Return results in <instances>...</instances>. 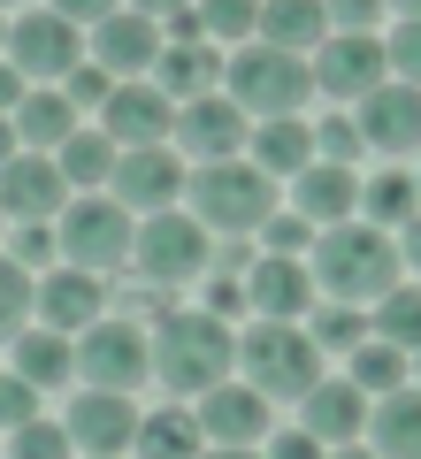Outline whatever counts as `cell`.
<instances>
[{"label":"cell","mask_w":421,"mask_h":459,"mask_svg":"<svg viewBox=\"0 0 421 459\" xmlns=\"http://www.w3.org/2000/svg\"><path fill=\"white\" fill-rule=\"evenodd\" d=\"M153 54H162V23L138 16V8H108V16L92 23V62L108 69V77L153 69Z\"/></svg>","instance_id":"44dd1931"},{"label":"cell","mask_w":421,"mask_h":459,"mask_svg":"<svg viewBox=\"0 0 421 459\" xmlns=\"http://www.w3.org/2000/svg\"><path fill=\"white\" fill-rule=\"evenodd\" d=\"M353 123H360V138H368L375 153H414L421 146V84H399V77H383L368 100H353Z\"/></svg>","instance_id":"2e32d148"},{"label":"cell","mask_w":421,"mask_h":459,"mask_svg":"<svg viewBox=\"0 0 421 459\" xmlns=\"http://www.w3.org/2000/svg\"><path fill=\"white\" fill-rule=\"evenodd\" d=\"M192 16L199 31L223 47V39H253V16H260V0H192Z\"/></svg>","instance_id":"e575fe53"},{"label":"cell","mask_w":421,"mask_h":459,"mask_svg":"<svg viewBox=\"0 0 421 459\" xmlns=\"http://www.w3.org/2000/svg\"><path fill=\"white\" fill-rule=\"evenodd\" d=\"M199 421L184 406H162V413H138V437H130V452L138 459H199Z\"/></svg>","instance_id":"f546056e"},{"label":"cell","mask_w":421,"mask_h":459,"mask_svg":"<svg viewBox=\"0 0 421 459\" xmlns=\"http://www.w3.org/2000/svg\"><path fill=\"white\" fill-rule=\"evenodd\" d=\"M115 153H123V146H115L108 131H69L62 146H54V169H62L69 192H100V184L115 177Z\"/></svg>","instance_id":"f1b7e54d"},{"label":"cell","mask_w":421,"mask_h":459,"mask_svg":"<svg viewBox=\"0 0 421 459\" xmlns=\"http://www.w3.org/2000/svg\"><path fill=\"white\" fill-rule=\"evenodd\" d=\"M8 123H16V146L54 153L69 131H77V108H69V92H62V84H23V100L8 108Z\"/></svg>","instance_id":"603a6c76"},{"label":"cell","mask_w":421,"mask_h":459,"mask_svg":"<svg viewBox=\"0 0 421 459\" xmlns=\"http://www.w3.org/2000/svg\"><path fill=\"white\" fill-rule=\"evenodd\" d=\"M345 360H353V368H345V376H353V383H360V391H368V398H383V391H399V383H406V352H399V344H383V337L353 344Z\"/></svg>","instance_id":"d6a6232c"},{"label":"cell","mask_w":421,"mask_h":459,"mask_svg":"<svg viewBox=\"0 0 421 459\" xmlns=\"http://www.w3.org/2000/svg\"><path fill=\"white\" fill-rule=\"evenodd\" d=\"M207 238H215V230L192 222L184 207H153L146 222H138V238H130V268H138L153 291H177V283L207 276V261H215Z\"/></svg>","instance_id":"5b68a950"},{"label":"cell","mask_w":421,"mask_h":459,"mask_svg":"<svg viewBox=\"0 0 421 459\" xmlns=\"http://www.w3.org/2000/svg\"><path fill=\"white\" fill-rule=\"evenodd\" d=\"M238 368H245V383H253L260 398H307V383L322 376V344L307 337L299 322H253L238 337Z\"/></svg>","instance_id":"277c9868"},{"label":"cell","mask_w":421,"mask_h":459,"mask_svg":"<svg viewBox=\"0 0 421 459\" xmlns=\"http://www.w3.org/2000/svg\"><path fill=\"white\" fill-rule=\"evenodd\" d=\"M23 322H31V268L0 261V344H16Z\"/></svg>","instance_id":"d590c367"},{"label":"cell","mask_w":421,"mask_h":459,"mask_svg":"<svg viewBox=\"0 0 421 459\" xmlns=\"http://www.w3.org/2000/svg\"><path fill=\"white\" fill-rule=\"evenodd\" d=\"M260 230H268V253H299V246H314V222H307V214H268Z\"/></svg>","instance_id":"7bdbcfd3"},{"label":"cell","mask_w":421,"mask_h":459,"mask_svg":"<svg viewBox=\"0 0 421 459\" xmlns=\"http://www.w3.org/2000/svg\"><path fill=\"white\" fill-rule=\"evenodd\" d=\"M77 376L92 383V391H138V383H153V360H146V329L138 322H115V314H100V322L77 329Z\"/></svg>","instance_id":"ba28073f"},{"label":"cell","mask_w":421,"mask_h":459,"mask_svg":"<svg viewBox=\"0 0 421 459\" xmlns=\"http://www.w3.org/2000/svg\"><path fill=\"white\" fill-rule=\"evenodd\" d=\"M8 437H16V459H77V444H69V429L62 421H23V429H8Z\"/></svg>","instance_id":"8d00e7d4"},{"label":"cell","mask_w":421,"mask_h":459,"mask_svg":"<svg viewBox=\"0 0 421 459\" xmlns=\"http://www.w3.org/2000/svg\"><path fill=\"white\" fill-rule=\"evenodd\" d=\"M8 153H16V123H8V115H0V161H8Z\"/></svg>","instance_id":"db71d44e"},{"label":"cell","mask_w":421,"mask_h":459,"mask_svg":"<svg viewBox=\"0 0 421 459\" xmlns=\"http://www.w3.org/2000/svg\"><path fill=\"white\" fill-rule=\"evenodd\" d=\"M192 421H199V437L207 444H253V437H268V398L253 391V383H215V391H199L192 398Z\"/></svg>","instance_id":"d6986e66"},{"label":"cell","mask_w":421,"mask_h":459,"mask_svg":"<svg viewBox=\"0 0 421 459\" xmlns=\"http://www.w3.org/2000/svg\"><path fill=\"white\" fill-rule=\"evenodd\" d=\"M199 459H260L253 444H199Z\"/></svg>","instance_id":"f907efd6"},{"label":"cell","mask_w":421,"mask_h":459,"mask_svg":"<svg viewBox=\"0 0 421 459\" xmlns=\"http://www.w3.org/2000/svg\"><path fill=\"white\" fill-rule=\"evenodd\" d=\"M360 146H368V138H360V123H353L345 108L329 115V123H314V161H345V169H353Z\"/></svg>","instance_id":"74e56055"},{"label":"cell","mask_w":421,"mask_h":459,"mask_svg":"<svg viewBox=\"0 0 421 459\" xmlns=\"http://www.w3.org/2000/svg\"><path fill=\"white\" fill-rule=\"evenodd\" d=\"M368 337L399 344V352H421V291H399V283H390V291L375 299V314H368Z\"/></svg>","instance_id":"4dcf8cb0"},{"label":"cell","mask_w":421,"mask_h":459,"mask_svg":"<svg viewBox=\"0 0 421 459\" xmlns=\"http://www.w3.org/2000/svg\"><path fill=\"white\" fill-rule=\"evenodd\" d=\"M329 8V31H375L383 23V0H322Z\"/></svg>","instance_id":"b9f144b4"},{"label":"cell","mask_w":421,"mask_h":459,"mask_svg":"<svg viewBox=\"0 0 421 459\" xmlns=\"http://www.w3.org/2000/svg\"><path fill=\"white\" fill-rule=\"evenodd\" d=\"M383 62L399 84H421V16H399V31L383 39Z\"/></svg>","instance_id":"f35d334b"},{"label":"cell","mask_w":421,"mask_h":459,"mask_svg":"<svg viewBox=\"0 0 421 459\" xmlns=\"http://www.w3.org/2000/svg\"><path fill=\"white\" fill-rule=\"evenodd\" d=\"M383 8H399V16H421V0H383Z\"/></svg>","instance_id":"11a10c76"},{"label":"cell","mask_w":421,"mask_h":459,"mask_svg":"<svg viewBox=\"0 0 421 459\" xmlns=\"http://www.w3.org/2000/svg\"><path fill=\"white\" fill-rule=\"evenodd\" d=\"M16 100H23V69H16V62H0V115L16 108Z\"/></svg>","instance_id":"681fc988"},{"label":"cell","mask_w":421,"mask_h":459,"mask_svg":"<svg viewBox=\"0 0 421 459\" xmlns=\"http://www.w3.org/2000/svg\"><path fill=\"white\" fill-rule=\"evenodd\" d=\"M100 131L115 138V146H169V131H177V100L162 92V84H138V77H123L108 92V108H100Z\"/></svg>","instance_id":"7c38bea8"},{"label":"cell","mask_w":421,"mask_h":459,"mask_svg":"<svg viewBox=\"0 0 421 459\" xmlns=\"http://www.w3.org/2000/svg\"><path fill=\"white\" fill-rule=\"evenodd\" d=\"M77 459H92V452H77Z\"/></svg>","instance_id":"94428289"},{"label":"cell","mask_w":421,"mask_h":459,"mask_svg":"<svg viewBox=\"0 0 421 459\" xmlns=\"http://www.w3.org/2000/svg\"><path fill=\"white\" fill-rule=\"evenodd\" d=\"M62 207H69V184H62V169H54V153L16 146L8 161H0V214L47 222V214H62Z\"/></svg>","instance_id":"9a60e30c"},{"label":"cell","mask_w":421,"mask_h":459,"mask_svg":"<svg viewBox=\"0 0 421 459\" xmlns=\"http://www.w3.org/2000/svg\"><path fill=\"white\" fill-rule=\"evenodd\" d=\"M47 8H54V16H69V23H100L115 0H47Z\"/></svg>","instance_id":"c3c4849f"},{"label":"cell","mask_w":421,"mask_h":459,"mask_svg":"<svg viewBox=\"0 0 421 459\" xmlns=\"http://www.w3.org/2000/svg\"><path fill=\"white\" fill-rule=\"evenodd\" d=\"M115 84H123V77H108L100 62H77V69L62 77V92H69V108H108V92H115Z\"/></svg>","instance_id":"ab89813d"},{"label":"cell","mask_w":421,"mask_h":459,"mask_svg":"<svg viewBox=\"0 0 421 459\" xmlns=\"http://www.w3.org/2000/svg\"><path fill=\"white\" fill-rule=\"evenodd\" d=\"M138 16H169V8H192V0H130Z\"/></svg>","instance_id":"816d5d0a"},{"label":"cell","mask_w":421,"mask_h":459,"mask_svg":"<svg viewBox=\"0 0 421 459\" xmlns=\"http://www.w3.org/2000/svg\"><path fill=\"white\" fill-rule=\"evenodd\" d=\"M307 337L322 344V352H353V344H368V314H353L345 299H329V307L307 322Z\"/></svg>","instance_id":"836d02e7"},{"label":"cell","mask_w":421,"mask_h":459,"mask_svg":"<svg viewBox=\"0 0 421 459\" xmlns=\"http://www.w3.org/2000/svg\"><path fill=\"white\" fill-rule=\"evenodd\" d=\"M69 444L92 459H123L130 437H138V406H130V391H84L77 406H69Z\"/></svg>","instance_id":"ac0fdd59"},{"label":"cell","mask_w":421,"mask_h":459,"mask_svg":"<svg viewBox=\"0 0 421 459\" xmlns=\"http://www.w3.org/2000/svg\"><path fill=\"white\" fill-rule=\"evenodd\" d=\"M223 84L245 115H299V100L314 92V69H307V54H284V47L253 39V47H238L223 62Z\"/></svg>","instance_id":"8992f818"},{"label":"cell","mask_w":421,"mask_h":459,"mask_svg":"<svg viewBox=\"0 0 421 459\" xmlns=\"http://www.w3.org/2000/svg\"><path fill=\"white\" fill-rule=\"evenodd\" d=\"M383 77H390V62H383V39L375 31H338V39L314 47V92H329L338 108L345 100H368Z\"/></svg>","instance_id":"30bf717a"},{"label":"cell","mask_w":421,"mask_h":459,"mask_svg":"<svg viewBox=\"0 0 421 459\" xmlns=\"http://www.w3.org/2000/svg\"><path fill=\"white\" fill-rule=\"evenodd\" d=\"M0 47H8V23H0Z\"/></svg>","instance_id":"9f6ffc18"},{"label":"cell","mask_w":421,"mask_h":459,"mask_svg":"<svg viewBox=\"0 0 421 459\" xmlns=\"http://www.w3.org/2000/svg\"><path fill=\"white\" fill-rule=\"evenodd\" d=\"M169 138H177L192 161H230V153L253 138V115H245L230 92H199V100L177 108V131H169Z\"/></svg>","instance_id":"8fae6325"},{"label":"cell","mask_w":421,"mask_h":459,"mask_svg":"<svg viewBox=\"0 0 421 459\" xmlns=\"http://www.w3.org/2000/svg\"><path fill=\"white\" fill-rule=\"evenodd\" d=\"M0 8H16V0H0Z\"/></svg>","instance_id":"680465c9"},{"label":"cell","mask_w":421,"mask_h":459,"mask_svg":"<svg viewBox=\"0 0 421 459\" xmlns=\"http://www.w3.org/2000/svg\"><path fill=\"white\" fill-rule=\"evenodd\" d=\"M16 376L23 383H39V391H54V383H69V376H77V352H69V337H62V329H47V322H23L16 329Z\"/></svg>","instance_id":"83f0119b"},{"label":"cell","mask_w":421,"mask_h":459,"mask_svg":"<svg viewBox=\"0 0 421 459\" xmlns=\"http://www.w3.org/2000/svg\"><path fill=\"white\" fill-rule=\"evenodd\" d=\"M390 246H399V261H406V268H421V207L399 222V238H390Z\"/></svg>","instance_id":"7dc6e473"},{"label":"cell","mask_w":421,"mask_h":459,"mask_svg":"<svg viewBox=\"0 0 421 459\" xmlns=\"http://www.w3.org/2000/svg\"><path fill=\"white\" fill-rule=\"evenodd\" d=\"M260 47H284V54H314L329 39V8L322 0H260V16H253Z\"/></svg>","instance_id":"d4e9b609"},{"label":"cell","mask_w":421,"mask_h":459,"mask_svg":"<svg viewBox=\"0 0 421 459\" xmlns=\"http://www.w3.org/2000/svg\"><path fill=\"white\" fill-rule=\"evenodd\" d=\"M414 207H421V192H414V177H406V169H383L375 184H360V214H368L375 230H399Z\"/></svg>","instance_id":"1f68e13d"},{"label":"cell","mask_w":421,"mask_h":459,"mask_svg":"<svg viewBox=\"0 0 421 459\" xmlns=\"http://www.w3.org/2000/svg\"><path fill=\"white\" fill-rule=\"evenodd\" d=\"M39 413V383H23V376H0V429H23Z\"/></svg>","instance_id":"60d3db41"},{"label":"cell","mask_w":421,"mask_h":459,"mask_svg":"<svg viewBox=\"0 0 421 459\" xmlns=\"http://www.w3.org/2000/svg\"><path fill=\"white\" fill-rule=\"evenodd\" d=\"M322 459H375V452H368V444H329Z\"/></svg>","instance_id":"f5cc1de1"},{"label":"cell","mask_w":421,"mask_h":459,"mask_svg":"<svg viewBox=\"0 0 421 459\" xmlns=\"http://www.w3.org/2000/svg\"><path fill=\"white\" fill-rule=\"evenodd\" d=\"M215 77H223V47H215V39H184V47L153 54V84H162L177 108L199 100V92H215Z\"/></svg>","instance_id":"cb8c5ba5"},{"label":"cell","mask_w":421,"mask_h":459,"mask_svg":"<svg viewBox=\"0 0 421 459\" xmlns=\"http://www.w3.org/2000/svg\"><path fill=\"white\" fill-rule=\"evenodd\" d=\"M414 376H421V352H414Z\"/></svg>","instance_id":"6f0895ef"},{"label":"cell","mask_w":421,"mask_h":459,"mask_svg":"<svg viewBox=\"0 0 421 459\" xmlns=\"http://www.w3.org/2000/svg\"><path fill=\"white\" fill-rule=\"evenodd\" d=\"M146 360H153V383L162 391H177V398H199V391H215V383L238 368V337L223 329V314H207V307H169L162 314V329L146 337Z\"/></svg>","instance_id":"6da1fadb"},{"label":"cell","mask_w":421,"mask_h":459,"mask_svg":"<svg viewBox=\"0 0 421 459\" xmlns=\"http://www.w3.org/2000/svg\"><path fill=\"white\" fill-rule=\"evenodd\" d=\"M207 314H253V307H245V283L215 276V283H207Z\"/></svg>","instance_id":"f6af8a7d"},{"label":"cell","mask_w":421,"mask_h":459,"mask_svg":"<svg viewBox=\"0 0 421 459\" xmlns=\"http://www.w3.org/2000/svg\"><path fill=\"white\" fill-rule=\"evenodd\" d=\"M130 238H138L130 207H123V199H100V192H77L62 207V230H54L62 261L69 268H92V276H108V268L130 261Z\"/></svg>","instance_id":"52a82bcc"},{"label":"cell","mask_w":421,"mask_h":459,"mask_svg":"<svg viewBox=\"0 0 421 459\" xmlns=\"http://www.w3.org/2000/svg\"><path fill=\"white\" fill-rule=\"evenodd\" d=\"M360 437H368V452L375 459H421V383L414 391H383L368 406V429H360Z\"/></svg>","instance_id":"7402d4cb"},{"label":"cell","mask_w":421,"mask_h":459,"mask_svg":"<svg viewBox=\"0 0 421 459\" xmlns=\"http://www.w3.org/2000/svg\"><path fill=\"white\" fill-rule=\"evenodd\" d=\"M299 429H307L314 444H353L360 429H368V391H360L353 376H314L307 398H299Z\"/></svg>","instance_id":"ffe728a7"},{"label":"cell","mask_w":421,"mask_h":459,"mask_svg":"<svg viewBox=\"0 0 421 459\" xmlns=\"http://www.w3.org/2000/svg\"><path fill=\"white\" fill-rule=\"evenodd\" d=\"M245 307L260 314V322H299V314H314V276L299 253H253V268H245Z\"/></svg>","instance_id":"5bb4252c"},{"label":"cell","mask_w":421,"mask_h":459,"mask_svg":"<svg viewBox=\"0 0 421 459\" xmlns=\"http://www.w3.org/2000/svg\"><path fill=\"white\" fill-rule=\"evenodd\" d=\"M108 192L123 199L130 214L177 207V199H184V161H177L169 146H123V153H115V177H108Z\"/></svg>","instance_id":"4fadbf2b"},{"label":"cell","mask_w":421,"mask_h":459,"mask_svg":"<svg viewBox=\"0 0 421 459\" xmlns=\"http://www.w3.org/2000/svg\"><path fill=\"white\" fill-rule=\"evenodd\" d=\"M322 452H329V444H314L307 429H299V437H276V444H268L260 459H322Z\"/></svg>","instance_id":"bcb514c9"},{"label":"cell","mask_w":421,"mask_h":459,"mask_svg":"<svg viewBox=\"0 0 421 459\" xmlns=\"http://www.w3.org/2000/svg\"><path fill=\"white\" fill-rule=\"evenodd\" d=\"M292 184H299V214H307L314 230L345 222V214L360 207V184H353V169H345V161H307Z\"/></svg>","instance_id":"484cf974"},{"label":"cell","mask_w":421,"mask_h":459,"mask_svg":"<svg viewBox=\"0 0 421 459\" xmlns=\"http://www.w3.org/2000/svg\"><path fill=\"white\" fill-rule=\"evenodd\" d=\"M184 199H192V222H207V230H223V238H245V230H260L276 214V177L268 169H253V161H199L192 177H184Z\"/></svg>","instance_id":"3957f363"},{"label":"cell","mask_w":421,"mask_h":459,"mask_svg":"<svg viewBox=\"0 0 421 459\" xmlns=\"http://www.w3.org/2000/svg\"><path fill=\"white\" fill-rule=\"evenodd\" d=\"M0 54L23 69V84H54V77H69V69L84 62V39H77V23H69V16L31 8V16L8 23V47H0Z\"/></svg>","instance_id":"9c48e42d"},{"label":"cell","mask_w":421,"mask_h":459,"mask_svg":"<svg viewBox=\"0 0 421 459\" xmlns=\"http://www.w3.org/2000/svg\"><path fill=\"white\" fill-rule=\"evenodd\" d=\"M307 161H314V123H299V115H260L253 169H268V177H299Z\"/></svg>","instance_id":"4316f807"},{"label":"cell","mask_w":421,"mask_h":459,"mask_svg":"<svg viewBox=\"0 0 421 459\" xmlns=\"http://www.w3.org/2000/svg\"><path fill=\"white\" fill-rule=\"evenodd\" d=\"M31 307H39V322L47 329H62V337H77L84 322H100L108 314V283L92 276V268H47V276L31 283Z\"/></svg>","instance_id":"e0dca14e"},{"label":"cell","mask_w":421,"mask_h":459,"mask_svg":"<svg viewBox=\"0 0 421 459\" xmlns=\"http://www.w3.org/2000/svg\"><path fill=\"white\" fill-rule=\"evenodd\" d=\"M414 192H421V177H414Z\"/></svg>","instance_id":"91938a15"},{"label":"cell","mask_w":421,"mask_h":459,"mask_svg":"<svg viewBox=\"0 0 421 459\" xmlns=\"http://www.w3.org/2000/svg\"><path fill=\"white\" fill-rule=\"evenodd\" d=\"M314 261H307V276H314V291H329V299H345V307H360V299H383L390 283H399V246H390V230H375V222H322V238H314Z\"/></svg>","instance_id":"7a4b0ae2"},{"label":"cell","mask_w":421,"mask_h":459,"mask_svg":"<svg viewBox=\"0 0 421 459\" xmlns=\"http://www.w3.org/2000/svg\"><path fill=\"white\" fill-rule=\"evenodd\" d=\"M47 261H62L54 230H47V222H23V238H16V268H47Z\"/></svg>","instance_id":"ee69618b"}]
</instances>
